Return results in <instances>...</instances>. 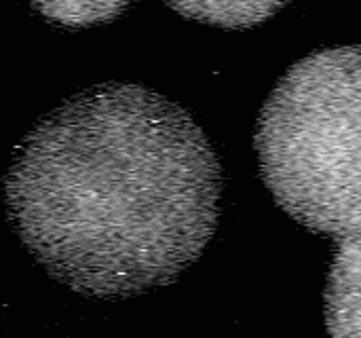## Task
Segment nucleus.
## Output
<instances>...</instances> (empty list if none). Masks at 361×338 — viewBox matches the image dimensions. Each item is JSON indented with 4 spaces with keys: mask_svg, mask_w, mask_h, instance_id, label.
I'll use <instances>...</instances> for the list:
<instances>
[{
    "mask_svg": "<svg viewBox=\"0 0 361 338\" xmlns=\"http://www.w3.org/2000/svg\"><path fill=\"white\" fill-rule=\"evenodd\" d=\"M361 233L338 239L326 288V326L330 338H360Z\"/></svg>",
    "mask_w": 361,
    "mask_h": 338,
    "instance_id": "obj_3",
    "label": "nucleus"
},
{
    "mask_svg": "<svg viewBox=\"0 0 361 338\" xmlns=\"http://www.w3.org/2000/svg\"><path fill=\"white\" fill-rule=\"evenodd\" d=\"M180 15L218 25V28H254L275 17L290 0H165Z\"/></svg>",
    "mask_w": 361,
    "mask_h": 338,
    "instance_id": "obj_4",
    "label": "nucleus"
},
{
    "mask_svg": "<svg viewBox=\"0 0 361 338\" xmlns=\"http://www.w3.org/2000/svg\"><path fill=\"white\" fill-rule=\"evenodd\" d=\"M131 0H32L49 21L66 28H89L116 19Z\"/></svg>",
    "mask_w": 361,
    "mask_h": 338,
    "instance_id": "obj_5",
    "label": "nucleus"
},
{
    "mask_svg": "<svg viewBox=\"0 0 361 338\" xmlns=\"http://www.w3.org/2000/svg\"><path fill=\"white\" fill-rule=\"evenodd\" d=\"M360 49L317 51L288 70L267 99L260 176L294 220L343 239L361 233Z\"/></svg>",
    "mask_w": 361,
    "mask_h": 338,
    "instance_id": "obj_2",
    "label": "nucleus"
},
{
    "mask_svg": "<svg viewBox=\"0 0 361 338\" xmlns=\"http://www.w3.org/2000/svg\"><path fill=\"white\" fill-rule=\"evenodd\" d=\"M222 186L220 159L188 110L142 85L104 83L21 140L4 203L55 282L118 301L176 282L201 258Z\"/></svg>",
    "mask_w": 361,
    "mask_h": 338,
    "instance_id": "obj_1",
    "label": "nucleus"
}]
</instances>
